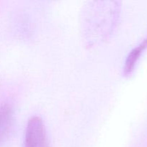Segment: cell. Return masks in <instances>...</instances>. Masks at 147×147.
I'll use <instances>...</instances> for the list:
<instances>
[{"instance_id":"cell-1","label":"cell","mask_w":147,"mask_h":147,"mask_svg":"<svg viewBox=\"0 0 147 147\" xmlns=\"http://www.w3.org/2000/svg\"><path fill=\"white\" fill-rule=\"evenodd\" d=\"M24 147H48L45 127L39 116H32L27 122Z\"/></svg>"},{"instance_id":"cell-2","label":"cell","mask_w":147,"mask_h":147,"mask_svg":"<svg viewBox=\"0 0 147 147\" xmlns=\"http://www.w3.org/2000/svg\"><path fill=\"white\" fill-rule=\"evenodd\" d=\"M15 123V114L12 106L9 103L0 104V146L11 136Z\"/></svg>"},{"instance_id":"cell-3","label":"cell","mask_w":147,"mask_h":147,"mask_svg":"<svg viewBox=\"0 0 147 147\" xmlns=\"http://www.w3.org/2000/svg\"><path fill=\"white\" fill-rule=\"evenodd\" d=\"M147 47V39L144 40L140 45L134 48L128 55L124 66V73L129 75L134 70L135 65L142 55V53Z\"/></svg>"}]
</instances>
